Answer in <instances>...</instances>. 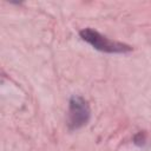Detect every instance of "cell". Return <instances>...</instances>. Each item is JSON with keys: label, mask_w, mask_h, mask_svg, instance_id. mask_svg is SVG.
Returning a JSON list of instances; mask_svg holds the SVG:
<instances>
[{"label": "cell", "mask_w": 151, "mask_h": 151, "mask_svg": "<svg viewBox=\"0 0 151 151\" xmlns=\"http://www.w3.org/2000/svg\"><path fill=\"white\" fill-rule=\"evenodd\" d=\"M80 37L83 40L88 42L91 46H93L96 50L107 53H123L131 51V47L126 44L118 42L114 40H111L104 35H101L99 32L92 29V28H84L80 31Z\"/></svg>", "instance_id": "cell-1"}, {"label": "cell", "mask_w": 151, "mask_h": 151, "mask_svg": "<svg viewBox=\"0 0 151 151\" xmlns=\"http://www.w3.org/2000/svg\"><path fill=\"white\" fill-rule=\"evenodd\" d=\"M90 119V106L87 101L78 96L70 100L68 106V126L71 129H79L84 126Z\"/></svg>", "instance_id": "cell-2"}]
</instances>
